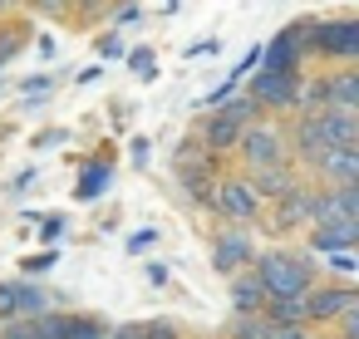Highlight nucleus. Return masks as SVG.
Here are the masks:
<instances>
[{"label": "nucleus", "instance_id": "f257e3e1", "mask_svg": "<svg viewBox=\"0 0 359 339\" xmlns=\"http://www.w3.org/2000/svg\"><path fill=\"white\" fill-rule=\"evenodd\" d=\"M251 275H256V285L266 290V300H300V295L315 285V261H310L305 251L276 246V251H261V256L251 261Z\"/></svg>", "mask_w": 359, "mask_h": 339}, {"label": "nucleus", "instance_id": "f03ea898", "mask_svg": "<svg viewBox=\"0 0 359 339\" xmlns=\"http://www.w3.org/2000/svg\"><path fill=\"white\" fill-rule=\"evenodd\" d=\"M207 212H217L226 226H246V231L266 216V207H261V197L251 192L246 172H217V182H212V207H207Z\"/></svg>", "mask_w": 359, "mask_h": 339}, {"label": "nucleus", "instance_id": "7ed1b4c3", "mask_svg": "<svg viewBox=\"0 0 359 339\" xmlns=\"http://www.w3.org/2000/svg\"><path fill=\"white\" fill-rule=\"evenodd\" d=\"M305 50L310 55H325V60H354L359 55V20L339 15V20H310L305 30Z\"/></svg>", "mask_w": 359, "mask_h": 339}, {"label": "nucleus", "instance_id": "20e7f679", "mask_svg": "<svg viewBox=\"0 0 359 339\" xmlns=\"http://www.w3.org/2000/svg\"><path fill=\"white\" fill-rule=\"evenodd\" d=\"M236 153H241L246 172L290 162V158H285V128H280V123H271V118H261V123L241 128V143H236Z\"/></svg>", "mask_w": 359, "mask_h": 339}, {"label": "nucleus", "instance_id": "39448f33", "mask_svg": "<svg viewBox=\"0 0 359 339\" xmlns=\"http://www.w3.org/2000/svg\"><path fill=\"white\" fill-rule=\"evenodd\" d=\"M300 305H305V324L315 329V324H334L344 310H354V305H359V290H354V285L320 280V285H310V290L300 295Z\"/></svg>", "mask_w": 359, "mask_h": 339}, {"label": "nucleus", "instance_id": "423d86ee", "mask_svg": "<svg viewBox=\"0 0 359 339\" xmlns=\"http://www.w3.org/2000/svg\"><path fill=\"white\" fill-rule=\"evenodd\" d=\"M305 30H310V20H295V25H285L266 50H261V69L266 74H300V64H305Z\"/></svg>", "mask_w": 359, "mask_h": 339}, {"label": "nucleus", "instance_id": "0eeeda50", "mask_svg": "<svg viewBox=\"0 0 359 339\" xmlns=\"http://www.w3.org/2000/svg\"><path fill=\"white\" fill-rule=\"evenodd\" d=\"M251 261H256V241H251L246 226H222L212 236V265H217V275L231 280V275L251 270Z\"/></svg>", "mask_w": 359, "mask_h": 339}, {"label": "nucleus", "instance_id": "6e6552de", "mask_svg": "<svg viewBox=\"0 0 359 339\" xmlns=\"http://www.w3.org/2000/svg\"><path fill=\"white\" fill-rule=\"evenodd\" d=\"M295 84H300V74H266V69H256L241 94H246V99L261 109V118H266V113H290Z\"/></svg>", "mask_w": 359, "mask_h": 339}, {"label": "nucleus", "instance_id": "1a4fd4ad", "mask_svg": "<svg viewBox=\"0 0 359 339\" xmlns=\"http://www.w3.org/2000/svg\"><path fill=\"white\" fill-rule=\"evenodd\" d=\"M330 221H359V187H315L310 226H330Z\"/></svg>", "mask_w": 359, "mask_h": 339}, {"label": "nucleus", "instance_id": "9d476101", "mask_svg": "<svg viewBox=\"0 0 359 339\" xmlns=\"http://www.w3.org/2000/svg\"><path fill=\"white\" fill-rule=\"evenodd\" d=\"M246 182H251V192L261 197V207H276V202H285L290 192H300L310 177H305L300 167L280 162V167H256V172H246Z\"/></svg>", "mask_w": 359, "mask_h": 339}, {"label": "nucleus", "instance_id": "9b49d317", "mask_svg": "<svg viewBox=\"0 0 359 339\" xmlns=\"http://www.w3.org/2000/svg\"><path fill=\"white\" fill-rule=\"evenodd\" d=\"M315 187H359V148H330L310 167Z\"/></svg>", "mask_w": 359, "mask_h": 339}, {"label": "nucleus", "instance_id": "f8f14e48", "mask_svg": "<svg viewBox=\"0 0 359 339\" xmlns=\"http://www.w3.org/2000/svg\"><path fill=\"white\" fill-rule=\"evenodd\" d=\"M325 109H334V113H359V69H354V64L325 69Z\"/></svg>", "mask_w": 359, "mask_h": 339}, {"label": "nucleus", "instance_id": "ddd939ff", "mask_svg": "<svg viewBox=\"0 0 359 339\" xmlns=\"http://www.w3.org/2000/svg\"><path fill=\"white\" fill-rule=\"evenodd\" d=\"M310 197H315V187L305 182V187H300V192H290L285 202L266 207V216H261V221H266L271 231H280V236H285V231H300V226H310Z\"/></svg>", "mask_w": 359, "mask_h": 339}, {"label": "nucleus", "instance_id": "4468645a", "mask_svg": "<svg viewBox=\"0 0 359 339\" xmlns=\"http://www.w3.org/2000/svg\"><path fill=\"white\" fill-rule=\"evenodd\" d=\"M359 241V221H330V226H310L305 231V246L315 256H339V251H354Z\"/></svg>", "mask_w": 359, "mask_h": 339}, {"label": "nucleus", "instance_id": "2eb2a0df", "mask_svg": "<svg viewBox=\"0 0 359 339\" xmlns=\"http://www.w3.org/2000/svg\"><path fill=\"white\" fill-rule=\"evenodd\" d=\"M236 143H241V128H236L231 118H222V113H207V118H202V143H197V148H202L207 158L222 162L226 153H236Z\"/></svg>", "mask_w": 359, "mask_h": 339}, {"label": "nucleus", "instance_id": "dca6fc26", "mask_svg": "<svg viewBox=\"0 0 359 339\" xmlns=\"http://www.w3.org/2000/svg\"><path fill=\"white\" fill-rule=\"evenodd\" d=\"M315 123H320L325 148H359V113H334V109H325V113H315Z\"/></svg>", "mask_w": 359, "mask_h": 339}, {"label": "nucleus", "instance_id": "f3484780", "mask_svg": "<svg viewBox=\"0 0 359 339\" xmlns=\"http://www.w3.org/2000/svg\"><path fill=\"white\" fill-rule=\"evenodd\" d=\"M261 305H266V290L256 285V275L251 270L231 275V310L236 314H261Z\"/></svg>", "mask_w": 359, "mask_h": 339}, {"label": "nucleus", "instance_id": "a211bd4d", "mask_svg": "<svg viewBox=\"0 0 359 339\" xmlns=\"http://www.w3.org/2000/svg\"><path fill=\"white\" fill-rule=\"evenodd\" d=\"M212 113H222V118H231L236 128H251V123H261V109H256V104H251V99H246L241 89H236L231 99H222V104H217Z\"/></svg>", "mask_w": 359, "mask_h": 339}, {"label": "nucleus", "instance_id": "6ab92c4d", "mask_svg": "<svg viewBox=\"0 0 359 339\" xmlns=\"http://www.w3.org/2000/svg\"><path fill=\"white\" fill-rule=\"evenodd\" d=\"M104 187H109V162H89L79 172V182H74V197L79 202H94V197H104Z\"/></svg>", "mask_w": 359, "mask_h": 339}, {"label": "nucleus", "instance_id": "aec40b11", "mask_svg": "<svg viewBox=\"0 0 359 339\" xmlns=\"http://www.w3.org/2000/svg\"><path fill=\"white\" fill-rule=\"evenodd\" d=\"M261 319L266 324H305V305L300 300H266L261 305ZM310 329V324H305Z\"/></svg>", "mask_w": 359, "mask_h": 339}, {"label": "nucleus", "instance_id": "412c9836", "mask_svg": "<svg viewBox=\"0 0 359 339\" xmlns=\"http://www.w3.org/2000/svg\"><path fill=\"white\" fill-rule=\"evenodd\" d=\"M325 265H330V275H334V285H354V251H339V256H325Z\"/></svg>", "mask_w": 359, "mask_h": 339}, {"label": "nucleus", "instance_id": "4be33fe9", "mask_svg": "<svg viewBox=\"0 0 359 339\" xmlns=\"http://www.w3.org/2000/svg\"><path fill=\"white\" fill-rule=\"evenodd\" d=\"M231 339H266V319H261V314H236Z\"/></svg>", "mask_w": 359, "mask_h": 339}, {"label": "nucleus", "instance_id": "5701e85b", "mask_svg": "<svg viewBox=\"0 0 359 339\" xmlns=\"http://www.w3.org/2000/svg\"><path fill=\"white\" fill-rule=\"evenodd\" d=\"M25 35H30V25H11V30H0V60H15V50L25 45Z\"/></svg>", "mask_w": 359, "mask_h": 339}, {"label": "nucleus", "instance_id": "b1692460", "mask_svg": "<svg viewBox=\"0 0 359 339\" xmlns=\"http://www.w3.org/2000/svg\"><path fill=\"white\" fill-rule=\"evenodd\" d=\"M0 339H40V334H35V319H6Z\"/></svg>", "mask_w": 359, "mask_h": 339}, {"label": "nucleus", "instance_id": "393cba45", "mask_svg": "<svg viewBox=\"0 0 359 339\" xmlns=\"http://www.w3.org/2000/svg\"><path fill=\"white\" fill-rule=\"evenodd\" d=\"M60 261V251L55 246H45V251H35V256H25V275H40V270H50Z\"/></svg>", "mask_w": 359, "mask_h": 339}, {"label": "nucleus", "instance_id": "a878e982", "mask_svg": "<svg viewBox=\"0 0 359 339\" xmlns=\"http://www.w3.org/2000/svg\"><path fill=\"white\" fill-rule=\"evenodd\" d=\"M334 339H359V305L334 319Z\"/></svg>", "mask_w": 359, "mask_h": 339}, {"label": "nucleus", "instance_id": "bb28decb", "mask_svg": "<svg viewBox=\"0 0 359 339\" xmlns=\"http://www.w3.org/2000/svg\"><path fill=\"white\" fill-rule=\"evenodd\" d=\"M109 20L123 30V25H138L143 20V6H118V11H109Z\"/></svg>", "mask_w": 359, "mask_h": 339}, {"label": "nucleus", "instance_id": "cd10ccee", "mask_svg": "<svg viewBox=\"0 0 359 339\" xmlns=\"http://www.w3.org/2000/svg\"><path fill=\"white\" fill-rule=\"evenodd\" d=\"M128 64H133L143 79H153V50H133V55H128Z\"/></svg>", "mask_w": 359, "mask_h": 339}, {"label": "nucleus", "instance_id": "c85d7f7f", "mask_svg": "<svg viewBox=\"0 0 359 339\" xmlns=\"http://www.w3.org/2000/svg\"><path fill=\"white\" fill-rule=\"evenodd\" d=\"M143 339H182V334H177V324H163L158 319V324H143Z\"/></svg>", "mask_w": 359, "mask_h": 339}, {"label": "nucleus", "instance_id": "c756f323", "mask_svg": "<svg viewBox=\"0 0 359 339\" xmlns=\"http://www.w3.org/2000/svg\"><path fill=\"white\" fill-rule=\"evenodd\" d=\"M60 231H65V216H45V221H40V236H45V241H60Z\"/></svg>", "mask_w": 359, "mask_h": 339}, {"label": "nucleus", "instance_id": "7c9ffc66", "mask_svg": "<svg viewBox=\"0 0 359 339\" xmlns=\"http://www.w3.org/2000/svg\"><path fill=\"white\" fill-rule=\"evenodd\" d=\"M104 339H143V324H118V329H109Z\"/></svg>", "mask_w": 359, "mask_h": 339}, {"label": "nucleus", "instance_id": "2f4dec72", "mask_svg": "<svg viewBox=\"0 0 359 339\" xmlns=\"http://www.w3.org/2000/svg\"><path fill=\"white\" fill-rule=\"evenodd\" d=\"M148 280H153V285H168V265H158V261H148Z\"/></svg>", "mask_w": 359, "mask_h": 339}, {"label": "nucleus", "instance_id": "473e14b6", "mask_svg": "<svg viewBox=\"0 0 359 339\" xmlns=\"http://www.w3.org/2000/svg\"><path fill=\"white\" fill-rule=\"evenodd\" d=\"M325 339H334V334H325Z\"/></svg>", "mask_w": 359, "mask_h": 339}, {"label": "nucleus", "instance_id": "72a5a7b5", "mask_svg": "<svg viewBox=\"0 0 359 339\" xmlns=\"http://www.w3.org/2000/svg\"><path fill=\"white\" fill-rule=\"evenodd\" d=\"M0 64H6V60H0Z\"/></svg>", "mask_w": 359, "mask_h": 339}]
</instances>
